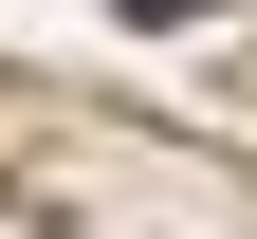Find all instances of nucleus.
<instances>
[{
	"mask_svg": "<svg viewBox=\"0 0 257 239\" xmlns=\"http://www.w3.org/2000/svg\"><path fill=\"white\" fill-rule=\"evenodd\" d=\"M128 19H220V0H128Z\"/></svg>",
	"mask_w": 257,
	"mask_h": 239,
	"instance_id": "obj_1",
	"label": "nucleus"
}]
</instances>
